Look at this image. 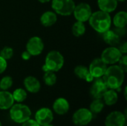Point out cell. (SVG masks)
Returning <instances> with one entry per match:
<instances>
[{"label": "cell", "mask_w": 127, "mask_h": 126, "mask_svg": "<svg viewBox=\"0 0 127 126\" xmlns=\"http://www.w3.org/2000/svg\"><path fill=\"white\" fill-rule=\"evenodd\" d=\"M114 30L116 32V33H117L120 37L125 36V34H126V33H127L126 27H116Z\"/></svg>", "instance_id": "33"}, {"label": "cell", "mask_w": 127, "mask_h": 126, "mask_svg": "<svg viewBox=\"0 0 127 126\" xmlns=\"http://www.w3.org/2000/svg\"><path fill=\"white\" fill-rule=\"evenodd\" d=\"M119 46L118 47V48L119 49V50L121 52L122 54H126L127 53V42L126 41H124L123 42H120Z\"/></svg>", "instance_id": "31"}, {"label": "cell", "mask_w": 127, "mask_h": 126, "mask_svg": "<svg viewBox=\"0 0 127 126\" xmlns=\"http://www.w3.org/2000/svg\"><path fill=\"white\" fill-rule=\"evenodd\" d=\"M118 1H120V2H124L126 0H117Z\"/></svg>", "instance_id": "37"}, {"label": "cell", "mask_w": 127, "mask_h": 126, "mask_svg": "<svg viewBox=\"0 0 127 126\" xmlns=\"http://www.w3.org/2000/svg\"><path fill=\"white\" fill-rule=\"evenodd\" d=\"M88 22L90 26L96 32L103 33L110 29L112 25V17L109 13L99 10L94 13L92 12Z\"/></svg>", "instance_id": "2"}, {"label": "cell", "mask_w": 127, "mask_h": 126, "mask_svg": "<svg viewBox=\"0 0 127 126\" xmlns=\"http://www.w3.org/2000/svg\"><path fill=\"white\" fill-rule=\"evenodd\" d=\"M103 34L104 42L110 46H117L121 42V37L114 30H108Z\"/></svg>", "instance_id": "19"}, {"label": "cell", "mask_w": 127, "mask_h": 126, "mask_svg": "<svg viewBox=\"0 0 127 126\" xmlns=\"http://www.w3.org/2000/svg\"><path fill=\"white\" fill-rule=\"evenodd\" d=\"M117 0H97V5L100 10L106 13L114 12L118 7Z\"/></svg>", "instance_id": "20"}, {"label": "cell", "mask_w": 127, "mask_h": 126, "mask_svg": "<svg viewBox=\"0 0 127 126\" xmlns=\"http://www.w3.org/2000/svg\"><path fill=\"white\" fill-rule=\"evenodd\" d=\"M12 96L14 102H16L17 103H22L27 99L28 93L25 88H19L14 90V91L12 93Z\"/></svg>", "instance_id": "25"}, {"label": "cell", "mask_w": 127, "mask_h": 126, "mask_svg": "<svg viewBox=\"0 0 127 126\" xmlns=\"http://www.w3.org/2000/svg\"><path fill=\"white\" fill-rule=\"evenodd\" d=\"M86 27L84 22L76 21L71 27V33L76 37H80L86 33Z\"/></svg>", "instance_id": "23"}, {"label": "cell", "mask_w": 127, "mask_h": 126, "mask_svg": "<svg viewBox=\"0 0 127 126\" xmlns=\"http://www.w3.org/2000/svg\"><path fill=\"white\" fill-rule=\"evenodd\" d=\"M23 85L27 92L31 94H36L41 89L40 82L37 78L33 76H26L23 80Z\"/></svg>", "instance_id": "15"}, {"label": "cell", "mask_w": 127, "mask_h": 126, "mask_svg": "<svg viewBox=\"0 0 127 126\" xmlns=\"http://www.w3.org/2000/svg\"><path fill=\"white\" fill-rule=\"evenodd\" d=\"M124 97L127 99V87H125L124 88Z\"/></svg>", "instance_id": "36"}, {"label": "cell", "mask_w": 127, "mask_h": 126, "mask_svg": "<svg viewBox=\"0 0 127 126\" xmlns=\"http://www.w3.org/2000/svg\"><path fill=\"white\" fill-rule=\"evenodd\" d=\"M40 3H43V4H45V3H48V2H49V1H51V0H38Z\"/></svg>", "instance_id": "35"}, {"label": "cell", "mask_w": 127, "mask_h": 126, "mask_svg": "<svg viewBox=\"0 0 127 126\" xmlns=\"http://www.w3.org/2000/svg\"><path fill=\"white\" fill-rule=\"evenodd\" d=\"M44 50V42L39 36H32L26 44V50L30 53L31 56L40 55Z\"/></svg>", "instance_id": "10"}, {"label": "cell", "mask_w": 127, "mask_h": 126, "mask_svg": "<svg viewBox=\"0 0 127 126\" xmlns=\"http://www.w3.org/2000/svg\"><path fill=\"white\" fill-rule=\"evenodd\" d=\"M119 63V66L124 70V71L126 73L127 71V54H123L119 60V62H118Z\"/></svg>", "instance_id": "29"}, {"label": "cell", "mask_w": 127, "mask_h": 126, "mask_svg": "<svg viewBox=\"0 0 127 126\" xmlns=\"http://www.w3.org/2000/svg\"><path fill=\"white\" fill-rule=\"evenodd\" d=\"M105 107V104L102 99H94L89 105V110L93 114H97L102 112Z\"/></svg>", "instance_id": "24"}, {"label": "cell", "mask_w": 127, "mask_h": 126, "mask_svg": "<svg viewBox=\"0 0 127 126\" xmlns=\"http://www.w3.org/2000/svg\"><path fill=\"white\" fill-rule=\"evenodd\" d=\"M107 65L100 58H95L90 63L88 68L89 74L95 79H96L103 77L107 69Z\"/></svg>", "instance_id": "12"}, {"label": "cell", "mask_w": 127, "mask_h": 126, "mask_svg": "<svg viewBox=\"0 0 127 126\" xmlns=\"http://www.w3.org/2000/svg\"><path fill=\"white\" fill-rule=\"evenodd\" d=\"M14 104L12 93L0 90V110H8Z\"/></svg>", "instance_id": "16"}, {"label": "cell", "mask_w": 127, "mask_h": 126, "mask_svg": "<svg viewBox=\"0 0 127 126\" xmlns=\"http://www.w3.org/2000/svg\"><path fill=\"white\" fill-rule=\"evenodd\" d=\"M57 21V14L54 11L47 10L40 16V23L42 26L49 27L53 26Z\"/></svg>", "instance_id": "17"}, {"label": "cell", "mask_w": 127, "mask_h": 126, "mask_svg": "<svg viewBox=\"0 0 127 126\" xmlns=\"http://www.w3.org/2000/svg\"><path fill=\"white\" fill-rule=\"evenodd\" d=\"M112 23L115 27H126L127 25V13L124 10L118 12L112 19Z\"/></svg>", "instance_id": "22"}, {"label": "cell", "mask_w": 127, "mask_h": 126, "mask_svg": "<svg viewBox=\"0 0 127 126\" xmlns=\"http://www.w3.org/2000/svg\"><path fill=\"white\" fill-rule=\"evenodd\" d=\"M21 56H22V59L23 60L28 61V60H29V59H31V55L30 54V53H29L28 51H27V50H25V51H23V52L22 53V55H21Z\"/></svg>", "instance_id": "34"}, {"label": "cell", "mask_w": 127, "mask_h": 126, "mask_svg": "<svg viewBox=\"0 0 127 126\" xmlns=\"http://www.w3.org/2000/svg\"><path fill=\"white\" fill-rule=\"evenodd\" d=\"M123 54L119 50L118 47L116 46H109L103 50L100 59L108 65H115L118 63Z\"/></svg>", "instance_id": "7"}, {"label": "cell", "mask_w": 127, "mask_h": 126, "mask_svg": "<svg viewBox=\"0 0 127 126\" xmlns=\"http://www.w3.org/2000/svg\"><path fill=\"white\" fill-rule=\"evenodd\" d=\"M57 80V75L55 74V72L51 71H48L44 73L43 75V81L45 82V84L48 86H53L56 84Z\"/></svg>", "instance_id": "26"}, {"label": "cell", "mask_w": 127, "mask_h": 126, "mask_svg": "<svg viewBox=\"0 0 127 126\" xmlns=\"http://www.w3.org/2000/svg\"><path fill=\"white\" fill-rule=\"evenodd\" d=\"M34 120L40 126L51 124L54 120V112L48 108H41L36 111Z\"/></svg>", "instance_id": "11"}, {"label": "cell", "mask_w": 127, "mask_h": 126, "mask_svg": "<svg viewBox=\"0 0 127 126\" xmlns=\"http://www.w3.org/2000/svg\"><path fill=\"white\" fill-rule=\"evenodd\" d=\"M51 1L53 11L63 16L71 15L76 5L74 0H51Z\"/></svg>", "instance_id": "5"}, {"label": "cell", "mask_w": 127, "mask_h": 126, "mask_svg": "<svg viewBox=\"0 0 127 126\" xmlns=\"http://www.w3.org/2000/svg\"><path fill=\"white\" fill-rule=\"evenodd\" d=\"M9 114L11 120L17 124H22L31 119L32 112L31 108L25 104L15 103L9 109Z\"/></svg>", "instance_id": "4"}, {"label": "cell", "mask_w": 127, "mask_h": 126, "mask_svg": "<svg viewBox=\"0 0 127 126\" xmlns=\"http://www.w3.org/2000/svg\"><path fill=\"white\" fill-rule=\"evenodd\" d=\"M74 73L79 79L86 80L88 82H92L95 79V78L89 74V68L83 65H77L74 68Z\"/></svg>", "instance_id": "18"}, {"label": "cell", "mask_w": 127, "mask_h": 126, "mask_svg": "<svg viewBox=\"0 0 127 126\" xmlns=\"http://www.w3.org/2000/svg\"><path fill=\"white\" fill-rule=\"evenodd\" d=\"M102 100L105 104V105L112 106L118 102V94L116 90L114 89H108L105 94H103Z\"/></svg>", "instance_id": "21"}, {"label": "cell", "mask_w": 127, "mask_h": 126, "mask_svg": "<svg viewBox=\"0 0 127 126\" xmlns=\"http://www.w3.org/2000/svg\"><path fill=\"white\" fill-rule=\"evenodd\" d=\"M7 68V62L4 58L0 56V74H3Z\"/></svg>", "instance_id": "30"}, {"label": "cell", "mask_w": 127, "mask_h": 126, "mask_svg": "<svg viewBox=\"0 0 127 126\" xmlns=\"http://www.w3.org/2000/svg\"><path fill=\"white\" fill-rule=\"evenodd\" d=\"M0 126H2V123H1V120H0Z\"/></svg>", "instance_id": "39"}, {"label": "cell", "mask_w": 127, "mask_h": 126, "mask_svg": "<svg viewBox=\"0 0 127 126\" xmlns=\"http://www.w3.org/2000/svg\"><path fill=\"white\" fill-rule=\"evenodd\" d=\"M92 13V10L90 4L86 2H81L75 5L72 14H74V16L77 21L85 23L89 21Z\"/></svg>", "instance_id": "8"}, {"label": "cell", "mask_w": 127, "mask_h": 126, "mask_svg": "<svg viewBox=\"0 0 127 126\" xmlns=\"http://www.w3.org/2000/svg\"><path fill=\"white\" fill-rule=\"evenodd\" d=\"M52 108L55 114L58 115H65L68 112L70 109V105L65 98L59 97L54 100Z\"/></svg>", "instance_id": "14"}, {"label": "cell", "mask_w": 127, "mask_h": 126, "mask_svg": "<svg viewBox=\"0 0 127 126\" xmlns=\"http://www.w3.org/2000/svg\"><path fill=\"white\" fill-rule=\"evenodd\" d=\"M109 88L102 77L96 78L92 81L89 93L94 99H102L103 94Z\"/></svg>", "instance_id": "13"}, {"label": "cell", "mask_w": 127, "mask_h": 126, "mask_svg": "<svg viewBox=\"0 0 127 126\" xmlns=\"http://www.w3.org/2000/svg\"><path fill=\"white\" fill-rule=\"evenodd\" d=\"M65 59L63 54L57 50H51L48 52L45 59V64L42 67L44 72L51 71L57 72L64 65Z\"/></svg>", "instance_id": "3"}, {"label": "cell", "mask_w": 127, "mask_h": 126, "mask_svg": "<svg viewBox=\"0 0 127 126\" xmlns=\"http://www.w3.org/2000/svg\"><path fill=\"white\" fill-rule=\"evenodd\" d=\"M93 115L89 108H80L73 114L72 122L77 126H86L92 121Z\"/></svg>", "instance_id": "6"}, {"label": "cell", "mask_w": 127, "mask_h": 126, "mask_svg": "<svg viewBox=\"0 0 127 126\" xmlns=\"http://www.w3.org/2000/svg\"><path fill=\"white\" fill-rule=\"evenodd\" d=\"M102 78L108 88L120 90L124 82L125 72L119 65H112L109 67H107Z\"/></svg>", "instance_id": "1"}, {"label": "cell", "mask_w": 127, "mask_h": 126, "mask_svg": "<svg viewBox=\"0 0 127 126\" xmlns=\"http://www.w3.org/2000/svg\"><path fill=\"white\" fill-rule=\"evenodd\" d=\"M54 126L51 123V124H48V125H45V126Z\"/></svg>", "instance_id": "38"}, {"label": "cell", "mask_w": 127, "mask_h": 126, "mask_svg": "<svg viewBox=\"0 0 127 126\" xmlns=\"http://www.w3.org/2000/svg\"><path fill=\"white\" fill-rule=\"evenodd\" d=\"M127 123V114L120 111H114L109 113L104 121L105 126H125Z\"/></svg>", "instance_id": "9"}, {"label": "cell", "mask_w": 127, "mask_h": 126, "mask_svg": "<svg viewBox=\"0 0 127 126\" xmlns=\"http://www.w3.org/2000/svg\"><path fill=\"white\" fill-rule=\"evenodd\" d=\"M13 83V80L10 76H4L0 79V89L2 91H7L12 87Z\"/></svg>", "instance_id": "27"}, {"label": "cell", "mask_w": 127, "mask_h": 126, "mask_svg": "<svg viewBox=\"0 0 127 126\" xmlns=\"http://www.w3.org/2000/svg\"><path fill=\"white\" fill-rule=\"evenodd\" d=\"M0 56L5 60L10 59L13 56V49L11 47L5 46L0 50Z\"/></svg>", "instance_id": "28"}, {"label": "cell", "mask_w": 127, "mask_h": 126, "mask_svg": "<svg viewBox=\"0 0 127 126\" xmlns=\"http://www.w3.org/2000/svg\"><path fill=\"white\" fill-rule=\"evenodd\" d=\"M21 126H40L35 120H32V119H29L27 121H25V123H22Z\"/></svg>", "instance_id": "32"}]
</instances>
